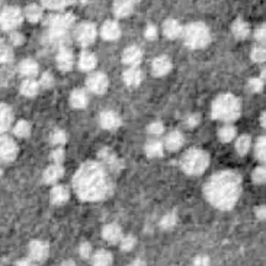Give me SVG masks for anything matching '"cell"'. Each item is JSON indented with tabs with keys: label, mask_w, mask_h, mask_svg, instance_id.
<instances>
[{
	"label": "cell",
	"mask_w": 266,
	"mask_h": 266,
	"mask_svg": "<svg viewBox=\"0 0 266 266\" xmlns=\"http://www.w3.org/2000/svg\"><path fill=\"white\" fill-rule=\"evenodd\" d=\"M63 175H64L63 166H61V164H55V163H53L51 166H48V167L45 169L43 177H44V182H45V183L53 185V183L58 182V180L63 177Z\"/></svg>",
	"instance_id": "19"
},
{
	"label": "cell",
	"mask_w": 266,
	"mask_h": 266,
	"mask_svg": "<svg viewBox=\"0 0 266 266\" xmlns=\"http://www.w3.org/2000/svg\"><path fill=\"white\" fill-rule=\"evenodd\" d=\"M102 237L109 242V243H112V244H115V243H118L119 240H121V237H122V231H121V227L118 225V224H107L104 228H102Z\"/></svg>",
	"instance_id": "23"
},
{
	"label": "cell",
	"mask_w": 266,
	"mask_h": 266,
	"mask_svg": "<svg viewBox=\"0 0 266 266\" xmlns=\"http://www.w3.org/2000/svg\"><path fill=\"white\" fill-rule=\"evenodd\" d=\"M16 265H32V259L28 258V259H21L19 262H16Z\"/></svg>",
	"instance_id": "56"
},
{
	"label": "cell",
	"mask_w": 266,
	"mask_h": 266,
	"mask_svg": "<svg viewBox=\"0 0 266 266\" xmlns=\"http://www.w3.org/2000/svg\"><path fill=\"white\" fill-rule=\"evenodd\" d=\"M130 1H133V3H135V1H140V0H130Z\"/></svg>",
	"instance_id": "60"
},
{
	"label": "cell",
	"mask_w": 266,
	"mask_h": 266,
	"mask_svg": "<svg viewBox=\"0 0 266 266\" xmlns=\"http://www.w3.org/2000/svg\"><path fill=\"white\" fill-rule=\"evenodd\" d=\"M240 102L236 96L221 95L214 101L213 118L222 122H231L240 116Z\"/></svg>",
	"instance_id": "3"
},
{
	"label": "cell",
	"mask_w": 266,
	"mask_h": 266,
	"mask_svg": "<svg viewBox=\"0 0 266 266\" xmlns=\"http://www.w3.org/2000/svg\"><path fill=\"white\" fill-rule=\"evenodd\" d=\"M66 159V152H64V149L60 146V147H57V149H54L53 153H51V161L55 163V164H61L63 161Z\"/></svg>",
	"instance_id": "45"
},
{
	"label": "cell",
	"mask_w": 266,
	"mask_h": 266,
	"mask_svg": "<svg viewBox=\"0 0 266 266\" xmlns=\"http://www.w3.org/2000/svg\"><path fill=\"white\" fill-rule=\"evenodd\" d=\"M169 152H177L183 146V135L179 131H172L166 135L164 144H163Z\"/></svg>",
	"instance_id": "22"
},
{
	"label": "cell",
	"mask_w": 266,
	"mask_h": 266,
	"mask_svg": "<svg viewBox=\"0 0 266 266\" xmlns=\"http://www.w3.org/2000/svg\"><path fill=\"white\" fill-rule=\"evenodd\" d=\"M147 133L153 137V138H157L160 137L163 133H164V125L159 122V121H155V122H152L149 127H147Z\"/></svg>",
	"instance_id": "42"
},
{
	"label": "cell",
	"mask_w": 266,
	"mask_h": 266,
	"mask_svg": "<svg viewBox=\"0 0 266 266\" xmlns=\"http://www.w3.org/2000/svg\"><path fill=\"white\" fill-rule=\"evenodd\" d=\"M255 214H256V217H258L259 220H265V217H266L265 205H259V207L255 210Z\"/></svg>",
	"instance_id": "55"
},
{
	"label": "cell",
	"mask_w": 266,
	"mask_h": 266,
	"mask_svg": "<svg viewBox=\"0 0 266 266\" xmlns=\"http://www.w3.org/2000/svg\"><path fill=\"white\" fill-rule=\"evenodd\" d=\"M101 37L107 41H116L121 37L119 25L115 21H107L101 28Z\"/></svg>",
	"instance_id": "17"
},
{
	"label": "cell",
	"mask_w": 266,
	"mask_h": 266,
	"mask_svg": "<svg viewBox=\"0 0 266 266\" xmlns=\"http://www.w3.org/2000/svg\"><path fill=\"white\" fill-rule=\"evenodd\" d=\"M99 124H101L102 128L112 131V130L119 128L121 124H122V121H121L119 115L115 113L113 111H104L101 113V116H99Z\"/></svg>",
	"instance_id": "13"
},
{
	"label": "cell",
	"mask_w": 266,
	"mask_h": 266,
	"mask_svg": "<svg viewBox=\"0 0 266 266\" xmlns=\"http://www.w3.org/2000/svg\"><path fill=\"white\" fill-rule=\"evenodd\" d=\"M57 67L61 70V71H70L73 68V64H74V57H73V53L71 50L63 47L58 54H57Z\"/></svg>",
	"instance_id": "14"
},
{
	"label": "cell",
	"mask_w": 266,
	"mask_h": 266,
	"mask_svg": "<svg viewBox=\"0 0 266 266\" xmlns=\"http://www.w3.org/2000/svg\"><path fill=\"white\" fill-rule=\"evenodd\" d=\"M13 133H15V135H18L21 138H25V137H28L31 134V124L28 121H23V119L18 121L15 128H13Z\"/></svg>",
	"instance_id": "36"
},
{
	"label": "cell",
	"mask_w": 266,
	"mask_h": 266,
	"mask_svg": "<svg viewBox=\"0 0 266 266\" xmlns=\"http://www.w3.org/2000/svg\"><path fill=\"white\" fill-rule=\"evenodd\" d=\"M13 58V53L9 47L0 45V63H9Z\"/></svg>",
	"instance_id": "47"
},
{
	"label": "cell",
	"mask_w": 266,
	"mask_h": 266,
	"mask_svg": "<svg viewBox=\"0 0 266 266\" xmlns=\"http://www.w3.org/2000/svg\"><path fill=\"white\" fill-rule=\"evenodd\" d=\"M0 6H1V0H0Z\"/></svg>",
	"instance_id": "62"
},
{
	"label": "cell",
	"mask_w": 266,
	"mask_h": 266,
	"mask_svg": "<svg viewBox=\"0 0 266 266\" xmlns=\"http://www.w3.org/2000/svg\"><path fill=\"white\" fill-rule=\"evenodd\" d=\"M25 18L29 22L37 23L43 18V7L38 6V4H29V6H26V9H25Z\"/></svg>",
	"instance_id": "33"
},
{
	"label": "cell",
	"mask_w": 266,
	"mask_h": 266,
	"mask_svg": "<svg viewBox=\"0 0 266 266\" xmlns=\"http://www.w3.org/2000/svg\"><path fill=\"white\" fill-rule=\"evenodd\" d=\"M144 150H146V155L150 159H159V157H163V155H164V146H163V143H160L157 138L150 140L146 144Z\"/></svg>",
	"instance_id": "25"
},
{
	"label": "cell",
	"mask_w": 266,
	"mask_h": 266,
	"mask_svg": "<svg viewBox=\"0 0 266 266\" xmlns=\"http://www.w3.org/2000/svg\"><path fill=\"white\" fill-rule=\"evenodd\" d=\"M183 34V40L185 44L192 48V50H200L204 48L210 44L211 41V34L210 29L207 28V25L201 23V22H194L189 23L185 29H182Z\"/></svg>",
	"instance_id": "5"
},
{
	"label": "cell",
	"mask_w": 266,
	"mask_h": 266,
	"mask_svg": "<svg viewBox=\"0 0 266 266\" xmlns=\"http://www.w3.org/2000/svg\"><path fill=\"white\" fill-rule=\"evenodd\" d=\"M22 19H23V15L18 7H7L0 15V26L4 31H13L15 28L21 25Z\"/></svg>",
	"instance_id": "8"
},
{
	"label": "cell",
	"mask_w": 266,
	"mask_h": 266,
	"mask_svg": "<svg viewBox=\"0 0 266 266\" xmlns=\"http://www.w3.org/2000/svg\"><path fill=\"white\" fill-rule=\"evenodd\" d=\"M40 86L41 88H44V89H50V88H53L54 85V77L50 74V73H44L43 76H41V79H40Z\"/></svg>",
	"instance_id": "48"
},
{
	"label": "cell",
	"mask_w": 266,
	"mask_h": 266,
	"mask_svg": "<svg viewBox=\"0 0 266 266\" xmlns=\"http://www.w3.org/2000/svg\"><path fill=\"white\" fill-rule=\"evenodd\" d=\"M143 60V53L137 45H131L124 50L122 53V63L128 67H138Z\"/></svg>",
	"instance_id": "12"
},
{
	"label": "cell",
	"mask_w": 266,
	"mask_h": 266,
	"mask_svg": "<svg viewBox=\"0 0 266 266\" xmlns=\"http://www.w3.org/2000/svg\"><path fill=\"white\" fill-rule=\"evenodd\" d=\"M0 176H1V167H0Z\"/></svg>",
	"instance_id": "61"
},
{
	"label": "cell",
	"mask_w": 266,
	"mask_h": 266,
	"mask_svg": "<svg viewBox=\"0 0 266 266\" xmlns=\"http://www.w3.org/2000/svg\"><path fill=\"white\" fill-rule=\"evenodd\" d=\"M163 34L169 40H176L182 35V26L175 19H167L163 23Z\"/></svg>",
	"instance_id": "21"
},
{
	"label": "cell",
	"mask_w": 266,
	"mask_h": 266,
	"mask_svg": "<svg viewBox=\"0 0 266 266\" xmlns=\"http://www.w3.org/2000/svg\"><path fill=\"white\" fill-rule=\"evenodd\" d=\"M133 12V1L130 0H115L113 3V13L118 18H127Z\"/></svg>",
	"instance_id": "28"
},
{
	"label": "cell",
	"mask_w": 266,
	"mask_h": 266,
	"mask_svg": "<svg viewBox=\"0 0 266 266\" xmlns=\"http://www.w3.org/2000/svg\"><path fill=\"white\" fill-rule=\"evenodd\" d=\"M63 265H74L71 261H67V262H63Z\"/></svg>",
	"instance_id": "59"
},
{
	"label": "cell",
	"mask_w": 266,
	"mask_h": 266,
	"mask_svg": "<svg viewBox=\"0 0 266 266\" xmlns=\"http://www.w3.org/2000/svg\"><path fill=\"white\" fill-rule=\"evenodd\" d=\"M88 102H89V99H88V95H86L85 90L77 89V90H73L71 92V95H70V104H71L73 108L83 109V108L88 107Z\"/></svg>",
	"instance_id": "27"
},
{
	"label": "cell",
	"mask_w": 266,
	"mask_h": 266,
	"mask_svg": "<svg viewBox=\"0 0 266 266\" xmlns=\"http://www.w3.org/2000/svg\"><path fill=\"white\" fill-rule=\"evenodd\" d=\"M10 41H12L15 45H21V44H23L25 38H23V35H22L21 32H12V34H10Z\"/></svg>",
	"instance_id": "52"
},
{
	"label": "cell",
	"mask_w": 266,
	"mask_h": 266,
	"mask_svg": "<svg viewBox=\"0 0 266 266\" xmlns=\"http://www.w3.org/2000/svg\"><path fill=\"white\" fill-rule=\"evenodd\" d=\"M252 60L255 61V63H264L266 58V53H265V48L264 47H255L253 50H252Z\"/></svg>",
	"instance_id": "44"
},
{
	"label": "cell",
	"mask_w": 266,
	"mask_h": 266,
	"mask_svg": "<svg viewBox=\"0 0 266 266\" xmlns=\"http://www.w3.org/2000/svg\"><path fill=\"white\" fill-rule=\"evenodd\" d=\"M68 198H70V192L63 185L54 186L51 192H50V201L54 205H63V204H66L68 201Z\"/></svg>",
	"instance_id": "18"
},
{
	"label": "cell",
	"mask_w": 266,
	"mask_h": 266,
	"mask_svg": "<svg viewBox=\"0 0 266 266\" xmlns=\"http://www.w3.org/2000/svg\"><path fill=\"white\" fill-rule=\"evenodd\" d=\"M247 88H249L250 92L259 93V92H262V89H264V80H262V79H250L249 83H247Z\"/></svg>",
	"instance_id": "46"
},
{
	"label": "cell",
	"mask_w": 266,
	"mask_h": 266,
	"mask_svg": "<svg viewBox=\"0 0 266 266\" xmlns=\"http://www.w3.org/2000/svg\"><path fill=\"white\" fill-rule=\"evenodd\" d=\"M79 253L83 259H89L90 255H92V244L88 243V242H83L79 247Z\"/></svg>",
	"instance_id": "49"
},
{
	"label": "cell",
	"mask_w": 266,
	"mask_h": 266,
	"mask_svg": "<svg viewBox=\"0 0 266 266\" xmlns=\"http://www.w3.org/2000/svg\"><path fill=\"white\" fill-rule=\"evenodd\" d=\"M135 243H137V240H135L134 236H125V237H121V240H119V247H121V250H124V252H131V250L134 249Z\"/></svg>",
	"instance_id": "40"
},
{
	"label": "cell",
	"mask_w": 266,
	"mask_h": 266,
	"mask_svg": "<svg viewBox=\"0 0 266 266\" xmlns=\"http://www.w3.org/2000/svg\"><path fill=\"white\" fill-rule=\"evenodd\" d=\"M99 157L102 160V164L109 169V170H119L122 163L119 161V159L109 150V149H102L99 152Z\"/></svg>",
	"instance_id": "20"
},
{
	"label": "cell",
	"mask_w": 266,
	"mask_h": 266,
	"mask_svg": "<svg viewBox=\"0 0 266 266\" xmlns=\"http://www.w3.org/2000/svg\"><path fill=\"white\" fill-rule=\"evenodd\" d=\"M79 67L80 70L83 71H90L96 67V57L92 53H88V51H83L80 54V58H79Z\"/></svg>",
	"instance_id": "31"
},
{
	"label": "cell",
	"mask_w": 266,
	"mask_h": 266,
	"mask_svg": "<svg viewBox=\"0 0 266 266\" xmlns=\"http://www.w3.org/2000/svg\"><path fill=\"white\" fill-rule=\"evenodd\" d=\"M74 22V18L73 15L70 13H64V15H57L54 16L53 19L50 21V28H48V32H50V40L51 41H58L61 43L63 38H66V34L67 31L71 28Z\"/></svg>",
	"instance_id": "6"
},
{
	"label": "cell",
	"mask_w": 266,
	"mask_h": 266,
	"mask_svg": "<svg viewBox=\"0 0 266 266\" xmlns=\"http://www.w3.org/2000/svg\"><path fill=\"white\" fill-rule=\"evenodd\" d=\"M66 141H67V134L63 130H55V131L51 133V135H50V143L53 146H55V147L64 146Z\"/></svg>",
	"instance_id": "37"
},
{
	"label": "cell",
	"mask_w": 266,
	"mask_h": 266,
	"mask_svg": "<svg viewBox=\"0 0 266 266\" xmlns=\"http://www.w3.org/2000/svg\"><path fill=\"white\" fill-rule=\"evenodd\" d=\"M255 155L256 159L259 161H265L266 159V138L265 137H259L255 146Z\"/></svg>",
	"instance_id": "38"
},
{
	"label": "cell",
	"mask_w": 266,
	"mask_h": 266,
	"mask_svg": "<svg viewBox=\"0 0 266 266\" xmlns=\"http://www.w3.org/2000/svg\"><path fill=\"white\" fill-rule=\"evenodd\" d=\"M231 31H233V34H234V37L237 40H244L250 34V28L243 19H236L233 26H231Z\"/></svg>",
	"instance_id": "30"
},
{
	"label": "cell",
	"mask_w": 266,
	"mask_h": 266,
	"mask_svg": "<svg viewBox=\"0 0 266 266\" xmlns=\"http://www.w3.org/2000/svg\"><path fill=\"white\" fill-rule=\"evenodd\" d=\"M252 177H253V182H255V183H258V185L265 183V180H266L265 167H264V166L256 167V169L253 170V173H252Z\"/></svg>",
	"instance_id": "43"
},
{
	"label": "cell",
	"mask_w": 266,
	"mask_h": 266,
	"mask_svg": "<svg viewBox=\"0 0 266 266\" xmlns=\"http://www.w3.org/2000/svg\"><path fill=\"white\" fill-rule=\"evenodd\" d=\"M86 86L90 92L96 93V95H102L108 90V77L105 73H92L88 79H86Z\"/></svg>",
	"instance_id": "9"
},
{
	"label": "cell",
	"mask_w": 266,
	"mask_h": 266,
	"mask_svg": "<svg viewBox=\"0 0 266 266\" xmlns=\"http://www.w3.org/2000/svg\"><path fill=\"white\" fill-rule=\"evenodd\" d=\"M250 146H252L250 137H249V135H242V137H239V140L236 141V152H237L240 156H244V155L249 153Z\"/></svg>",
	"instance_id": "35"
},
{
	"label": "cell",
	"mask_w": 266,
	"mask_h": 266,
	"mask_svg": "<svg viewBox=\"0 0 266 266\" xmlns=\"http://www.w3.org/2000/svg\"><path fill=\"white\" fill-rule=\"evenodd\" d=\"M236 134H237L236 128H234L231 124H228V122H225V124L218 130V138H220L222 143H230V141L236 137Z\"/></svg>",
	"instance_id": "32"
},
{
	"label": "cell",
	"mask_w": 266,
	"mask_h": 266,
	"mask_svg": "<svg viewBox=\"0 0 266 266\" xmlns=\"http://www.w3.org/2000/svg\"><path fill=\"white\" fill-rule=\"evenodd\" d=\"M177 222V217L175 213H169L166 215H163V218L160 220V227L164 228V230H170L176 225Z\"/></svg>",
	"instance_id": "39"
},
{
	"label": "cell",
	"mask_w": 266,
	"mask_h": 266,
	"mask_svg": "<svg viewBox=\"0 0 266 266\" xmlns=\"http://www.w3.org/2000/svg\"><path fill=\"white\" fill-rule=\"evenodd\" d=\"M40 83L37 80H34V77H26L22 85H21V93L26 98H32L37 96L40 92Z\"/></svg>",
	"instance_id": "24"
},
{
	"label": "cell",
	"mask_w": 266,
	"mask_h": 266,
	"mask_svg": "<svg viewBox=\"0 0 266 266\" xmlns=\"http://www.w3.org/2000/svg\"><path fill=\"white\" fill-rule=\"evenodd\" d=\"M74 37L76 41L82 45V47H89L95 43L96 37H98V29L93 23L90 22H83L80 23L76 31H74Z\"/></svg>",
	"instance_id": "7"
},
{
	"label": "cell",
	"mask_w": 266,
	"mask_h": 266,
	"mask_svg": "<svg viewBox=\"0 0 266 266\" xmlns=\"http://www.w3.org/2000/svg\"><path fill=\"white\" fill-rule=\"evenodd\" d=\"M157 35H159L157 28L153 26V25H149V26L146 28V31H144V37H146V40H149V41H155V40L157 38Z\"/></svg>",
	"instance_id": "50"
},
{
	"label": "cell",
	"mask_w": 266,
	"mask_h": 266,
	"mask_svg": "<svg viewBox=\"0 0 266 266\" xmlns=\"http://www.w3.org/2000/svg\"><path fill=\"white\" fill-rule=\"evenodd\" d=\"M19 73L25 77H35L38 74V64L37 61L31 60V58H26V60H22L21 64H19Z\"/></svg>",
	"instance_id": "26"
},
{
	"label": "cell",
	"mask_w": 266,
	"mask_h": 266,
	"mask_svg": "<svg viewBox=\"0 0 266 266\" xmlns=\"http://www.w3.org/2000/svg\"><path fill=\"white\" fill-rule=\"evenodd\" d=\"M133 265H144V262H143V261H140V259H137V261H134V262H133Z\"/></svg>",
	"instance_id": "58"
},
{
	"label": "cell",
	"mask_w": 266,
	"mask_h": 266,
	"mask_svg": "<svg viewBox=\"0 0 266 266\" xmlns=\"http://www.w3.org/2000/svg\"><path fill=\"white\" fill-rule=\"evenodd\" d=\"M194 265H197V266L210 265V258H208V256H204V255L197 256V258L194 259Z\"/></svg>",
	"instance_id": "53"
},
{
	"label": "cell",
	"mask_w": 266,
	"mask_h": 266,
	"mask_svg": "<svg viewBox=\"0 0 266 266\" xmlns=\"http://www.w3.org/2000/svg\"><path fill=\"white\" fill-rule=\"evenodd\" d=\"M124 83L130 88H137L143 82V71L138 67H128L122 74Z\"/></svg>",
	"instance_id": "16"
},
{
	"label": "cell",
	"mask_w": 266,
	"mask_h": 266,
	"mask_svg": "<svg viewBox=\"0 0 266 266\" xmlns=\"http://www.w3.org/2000/svg\"><path fill=\"white\" fill-rule=\"evenodd\" d=\"M13 121V113H12V109L4 105V104H0V133H4L9 130L10 124Z\"/></svg>",
	"instance_id": "29"
},
{
	"label": "cell",
	"mask_w": 266,
	"mask_h": 266,
	"mask_svg": "<svg viewBox=\"0 0 266 266\" xmlns=\"http://www.w3.org/2000/svg\"><path fill=\"white\" fill-rule=\"evenodd\" d=\"M255 38H256V41H259V43H265V40H266L265 25H262V26H259V28L256 29V32H255Z\"/></svg>",
	"instance_id": "51"
},
{
	"label": "cell",
	"mask_w": 266,
	"mask_h": 266,
	"mask_svg": "<svg viewBox=\"0 0 266 266\" xmlns=\"http://www.w3.org/2000/svg\"><path fill=\"white\" fill-rule=\"evenodd\" d=\"M200 121H201V116H200V113H194V115H191L189 118H188V125L189 127H197L198 124H200Z\"/></svg>",
	"instance_id": "54"
},
{
	"label": "cell",
	"mask_w": 266,
	"mask_h": 266,
	"mask_svg": "<svg viewBox=\"0 0 266 266\" xmlns=\"http://www.w3.org/2000/svg\"><path fill=\"white\" fill-rule=\"evenodd\" d=\"M43 4L48 9H63L68 4H71L74 0H41Z\"/></svg>",
	"instance_id": "41"
},
{
	"label": "cell",
	"mask_w": 266,
	"mask_h": 266,
	"mask_svg": "<svg viewBox=\"0 0 266 266\" xmlns=\"http://www.w3.org/2000/svg\"><path fill=\"white\" fill-rule=\"evenodd\" d=\"M29 258L34 261V262H44L48 255H50V247L45 242H41V240H34L29 243Z\"/></svg>",
	"instance_id": "11"
},
{
	"label": "cell",
	"mask_w": 266,
	"mask_h": 266,
	"mask_svg": "<svg viewBox=\"0 0 266 266\" xmlns=\"http://www.w3.org/2000/svg\"><path fill=\"white\" fill-rule=\"evenodd\" d=\"M76 194L83 201H101L111 194V180L104 164L88 161L80 166L73 177Z\"/></svg>",
	"instance_id": "1"
},
{
	"label": "cell",
	"mask_w": 266,
	"mask_h": 266,
	"mask_svg": "<svg viewBox=\"0 0 266 266\" xmlns=\"http://www.w3.org/2000/svg\"><path fill=\"white\" fill-rule=\"evenodd\" d=\"M208 166H210L208 153L198 150V149L188 150L180 159V169L185 173L192 175V176H198V175L204 173Z\"/></svg>",
	"instance_id": "4"
},
{
	"label": "cell",
	"mask_w": 266,
	"mask_h": 266,
	"mask_svg": "<svg viewBox=\"0 0 266 266\" xmlns=\"http://www.w3.org/2000/svg\"><path fill=\"white\" fill-rule=\"evenodd\" d=\"M170 70H172V61L166 55H160L152 63V71L156 77L166 76Z\"/></svg>",
	"instance_id": "15"
},
{
	"label": "cell",
	"mask_w": 266,
	"mask_h": 266,
	"mask_svg": "<svg viewBox=\"0 0 266 266\" xmlns=\"http://www.w3.org/2000/svg\"><path fill=\"white\" fill-rule=\"evenodd\" d=\"M112 261H113V256H112L108 250H99V252H96V253L93 255V258H92V264L96 266L112 265Z\"/></svg>",
	"instance_id": "34"
},
{
	"label": "cell",
	"mask_w": 266,
	"mask_h": 266,
	"mask_svg": "<svg viewBox=\"0 0 266 266\" xmlns=\"http://www.w3.org/2000/svg\"><path fill=\"white\" fill-rule=\"evenodd\" d=\"M242 192L240 176L233 172H220L214 175L204 186V195L208 202L220 210H230L237 202Z\"/></svg>",
	"instance_id": "2"
},
{
	"label": "cell",
	"mask_w": 266,
	"mask_h": 266,
	"mask_svg": "<svg viewBox=\"0 0 266 266\" xmlns=\"http://www.w3.org/2000/svg\"><path fill=\"white\" fill-rule=\"evenodd\" d=\"M18 156V146L15 141L6 135H0V161L9 163Z\"/></svg>",
	"instance_id": "10"
},
{
	"label": "cell",
	"mask_w": 266,
	"mask_h": 266,
	"mask_svg": "<svg viewBox=\"0 0 266 266\" xmlns=\"http://www.w3.org/2000/svg\"><path fill=\"white\" fill-rule=\"evenodd\" d=\"M266 113L265 112H262V116H261V125H262V127H265L266 125Z\"/></svg>",
	"instance_id": "57"
}]
</instances>
